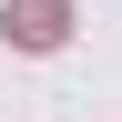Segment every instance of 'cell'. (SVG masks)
<instances>
[{"label": "cell", "mask_w": 122, "mask_h": 122, "mask_svg": "<svg viewBox=\"0 0 122 122\" xmlns=\"http://www.w3.org/2000/svg\"><path fill=\"white\" fill-rule=\"evenodd\" d=\"M0 30L20 41V51H61V30H71V0H10Z\"/></svg>", "instance_id": "obj_1"}]
</instances>
